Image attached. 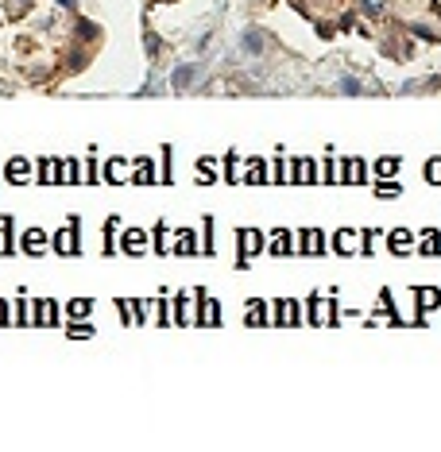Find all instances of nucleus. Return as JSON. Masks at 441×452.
I'll list each match as a JSON object with an SVG mask.
<instances>
[{
	"instance_id": "f257e3e1",
	"label": "nucleus",
	"mask_w": 441,
	"mask_h": 452,
	"mask_svg": "<svg viewBox=\"0 0 441 452\" xmlns=\"http://www.w3.org/2000/svg\"><path fill=\"white\" fill-rule=\"evenodd\" d=\"M43 240H47V236H43L39 228H31V232H23V251H31V255H35V251H43Z\"/></svg>"
},
{
	"instance_id": "f03ea898",
	"label": "nucleus",
	"mask_w": 441,
	"mask_h": 452,
	"mask_svg": "<svg viewBox=\"0 0 441 452\" xmlns=\"http://www.w3.org/2000/svg\"><path fill=\"white\" fill-rule=\"evenodd\" d=\"M140 248H143V232H140V228H128V232H124V251L136 255Z\"/></svg>"
},
{
	"instance_id": "7ed1b4c3",
	"label": "nucleus",
	"mask_w": 441,
	"mask_h": 452,
	"mask_svg": "<svg viewBox=\"0 0 441 452\" xmlns=\"http://www.w3.org/2000/svg\"><path fill=\"white\" fill-rule=\"evenodd\" d=\"M240 47H244V50H252V54H260V50H263V39H260L256 31H244V39H240Z\"/></svg>"
},
{
	"instance_id": "20e7f679",
	"label": "nucleus",
	"mask_w": 441,
	"mask_h": 452,
	"mask_svg": "<svg viewBox=\"0 0 441 452\" xmlns=\"http://www.w3.org/2000/svg\"><path fill=\"white\" fill-rule=\"evenodd\" d=\"M194 78H198L194 66H178V70H174V85H186V81H194Z\"/></svg>"
},
{
	"instance_id": "39448f33",
	"label": "nucleus",
	"mask_w": 441,
	"mask_h": 452,
	"mask_svg": "<svg viewBox=\"0 0 441 452\" xmlns=\"http://www.w3.org/2000/svg\"><path fill=\"white\" fill-rule=\"evenodd\" d=\"M31 166L23 162V158H16V162H8V174H12V182H23V174H27Z\"/></svg>"
},
{
	"instance_id": "423d86ee",
	"label": "nucleus",
	"mask_w": 441,
	"mask_h": 452,
	"mask_svg": "<svg viewBox=\"0 0 441 452\" xmlns=\"http://www.w3.org/2000/svg\"><path fill=\"white\" fill-rule=\"evenodd\" d=\"M426 178H430V182H441V158H430V162H426Z\"/></svg>"
},
{
	"instance_id": "0eeeda50",
	"label": "nucleus",
	"mask_w": 441,
	"mask_h": 452,
	"mask_svg": "<svg viewBox=\"0 0 441 452\" xmlns=\"http://www.w3.org/2000/svg\"><path fill=\"white\" fill-rule=\"evenodd\" d=\"M89 309H93L89 301H85V298H78V301H74V305H70V317H85Z\"/></svg>"
},
{
	"instance_id": "6e6552de",
	"label": "nucleus",
	"mask_w": 441,
	"mask_h": 452,
	"mask_svg": "<svg viewBox=\"0 0 441 452\" xmlns=\"http://www.w3.org/2000/svg\"><path fill=\"white\" fill-rule=\"evenodd\" d=\"M178 251H198V244H194V232H178Z\"/></svg>"
},
{
	"instance_id": "1a4fd4ad",
	"label": "nucleus",
	"mask_w": 441,
	"mask_h": 452,
	"mask_svg": "<svg viewBox=\"0 0 441 452\" xmlns=\"http://www.w3.org/2000/svg\"><path fill=\"white\" fill-rule=\"evenodd\" d=\"M271 251H279V255H282V251H290V236H286V232H279L275 244H271Z\"/></svg>"
},
{
	"instance_id": "9d476101",
	"label": "nucleus",
	"mask_w": 441,
	"mask_h": 452,
	"mask_svg": "<svg viewBox=\"0 0 441 452\" xmlns=\"http://www.w3.org/2000/svg\"><path fill=\"white\" fill-rule=\"evenodd\" d=\"M376 170H380V174H395V170H399V158H383Z\"/></svg>"
},
{
	"instance_id": "9b49d317",
	"label": "nucleus",
	"mask_w": 441,
	"mask_h": 452,
	"mask_svg": "<svg viewBox=\"0 0 441 452\" xmlns=\"http://www.w3.org/2000/svg\"><path fill=\"white\" fill-rule=\"evenodd\" d=\"M402 240H406V232H395V236H391V251H402V248H406Z\"/></svg>"
}]
</instances>
